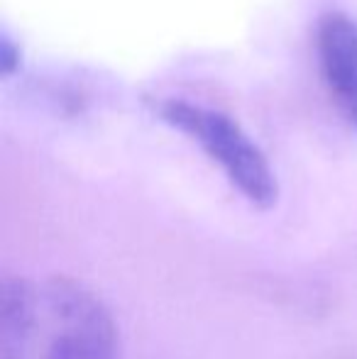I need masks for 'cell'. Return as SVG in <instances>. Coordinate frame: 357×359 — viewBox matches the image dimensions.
Listing matches in <instances>:
<instances>
[{"mask_svg": "<svg viewBox=\"0 0 357 359\" xmlns=\"http://www.w3.org/2000/svg\"><path fill=\"white\" fill-rule=\"evenodd\" d=\"M159 115L167 125L203 147L248 203L262 210L276 203L279 186L267 156L230 115L181 98L164 100Z\"/></svg>", "mask_w": 357, "mask_h": 359, "instance_id": "cell-1", "label": "cell"}, {"mask_svg": "<svg viewBox=\"0 0 357 359\" xmlns=\"http://www.w3.org/2000/svg\"><path fill=\"white\" fill-rule=\"evenodd\" d=\"M44 306L52 323L44 359H120L118 325L88 286L57 276L44 286Z\"/></svg>", "mask_w": 357, "mask_h": 359, "instance_id": "cell-2", "label": "cell"}, {"mask_svg": "<svg viewBox=\"0 0 357 359\" xmlns=\"http://www.w3.org/2000/svg\"><path fill=\"white\" fill-rule=\"evenodd\" d=\"M316 49L330 93L357 128V22L345 13L323 15Z\"/></svg>", "mask_w": 357, "mask_h": 359, "instance_id": "cell-3", "label": "cell"}, {"mask_svg": "<svg viewBox=\"0 0 357 359\" xmlns=\"http://www.w3.org/2000/svg\"><path fill=\"white\" fill-rule=\"evenodd\" d=\"M37 296L27 279L10 276L0 288V359H27L34 335Z\"/></svg>", "mask_w": 357, "mask_h": 359, "instance_id": "cell-4", "label": "cell"}, {"mask_svg": "<svg viewBox=\"0 0 357 359\" xmlns=\"http://www.w3.org/2000/svg\"><path fill=\"white\" fill-rule=\"evenodd\" d=\"M18 67H20V49L8 37H3V42H0V72L10 76Z\"/></svg>", "mask_w": 357, "mask_h": 359, "instance_id": "cell-5", "label": "cell"}]
</instances>
